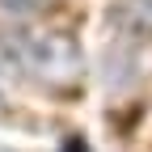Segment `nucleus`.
Segmentation results:
<instances>
[{"label":"nucleus","instance_id":"3","mask_svg":"<svg viewBox=\"0 0 152 152\" xmlns=\"http://www.w3.org/2000/svg\"><path fill=\"white\" fill-rule=\"evenodd\" d=\"M0 152H17V148H9V144H0Z\"/></svg>","mask_w":152,"mask_h":152},{"label":"nucleus","instance_id":"1","mask_svg":"<svg viewBox=\"0 0 152 152\" xmlns=\"http://www.w3.org/2000/svg\"><path fill=\"white\" fill-rule=\"evenodd\" d=\"M0 72L30 85H72L85 72V51L64 30L0 21Z\"/></svg>","mask_w":152,"mask_h":152},{"label":"nucleus","instance_id":"2","mask_svg":"<svg viewBox=\"0 0 152 152\" xmlns=\"http://www.w3.org/2000/svg\"><path fill=\"white\" fill-rule=\"evenodd\" d=\"M0 123H9V97H4V89H0Z\"/></svg>","mask_w":152,"mask_h":152}]
</instances>
